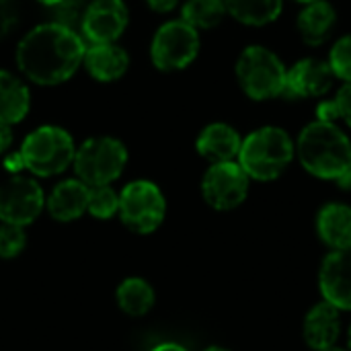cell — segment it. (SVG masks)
<instances>
[{"instance_id": "cell-1", "label": "cell", "mask_w": 351, "mask_h": 351, "mask_svg": "<svg viewBox=\"0 0 351 351\" xmlns=\"http://www.w3.org/2000/svg\"><path fill=\"white\" fill-rule=\"evenodd\" d=\"M86 43L78 31L53 21L29 29L16 43L14 60L21 76L37 86L68 82L82 66Z\"/></svg>"}, {"instance_id": "cell-2", "label": "cell", "mask_w": 351, "mask_h": 351, "mask_svg": "<svg viewBox=\"0 0 351 351\" xmlns=\"http://www.w3.org/2000/svg\"><path fill=\"white\" fill-rule=\"evenodd\" d=\"M296 152L302 167L321 179L339 181L351 165L350 138L335 123H308L298 136Z\"/></svg>"}, {"instance_id": "cell-3", "label": "cell", "mask_w": 351, "mask_h": 351, "mask_svg": "<svg viewBox=\"0 0 351 351\" xmlns=\"http://www.w3.org/2000/svg\"><path fill=\"white\" fill-rule=\"evenodd\" d=\"M294 150L296 146L286 130L265 125L243 140L239 165L249 175V179L271 181L278 179L292 162Z\"/></svg>"}, {"instance_id": "cell-4", "label": "cell", "mask_w": 351, "mask_h": 351, "mask_svg": "<svg viewBox=\"0 0 351 351\" xmlns=\"http://www.w3.org/2000/svg\"><path fill=\"white\" fill-rule=\"evenodd\" d=\"M19 154L25 169L35 177H53L74 162L76 144L68 130L60 125H39L27 134Z\"/></svg>"}, {"instance_id": "cell-5", "label": "cell", "mask_w": 351, "mask_h": 351, "mask_svg": "<svg viewBox=\"0 0 351 351\" xmlns=\"http://www.w3.org/2000/svg\"><path fill=\"white\" fill-rule=\"evenodd\" d=\"M234 74L243 93L253 101H267L284 95L286 66L284 62L263 45H249L241 51Z\"/></svg>"}, {"instance_id": "cell-6", "label": "cell", "mask_w": 351, "mask_h": 351, "mask_svg": "<svg viewBox=\"0 0 351 351\" xmlns=\"http://www.w3.org/2000/svg\"><path fill=\"white\" fill-rule=\"evenodd\" d=\"M72 165L84 185H111L128 165V148L113 136H93L76 148Z\"/></svg>"}, {"instance_id": "cell-7", "label": "cell", "mask_w": 351, "mask_h": 351, "mask_svg": "<svg viewBox=\"0 0 351 351\" xmlns=\"http://www.w3.org/2000/svg\"><path fill=\"white\" fill-rule=\"evenodd\" d=\"M199 31L181 19L162 23L150 41V60L160 72H179L191 66L199 53Z\"/></svg>"}, {"instance_id": "cell-8", "label": "cell", "mask_w": 351, "mask_h": 351, "mask_svg": "<svg viewBox=\"0 0 351 351\" xmlns=\"http://www.w3.org/2000/svg\"><path fill=\"white\" fill-rule=\"evenodd\" d=\"M167 212V202L162 191L146 179H138L128 183L119 193V218L121 222L138 232V234H150L154 232Z\"/></svg>"}, {"instance_id": "cell-9", "label": "cell", "mask_w": 351, "mask_h": 351, "mask_svg": "<svg viewBox=\"0 0 351 351\" xmlns=\"http://www.w3.org/2000/svg\"><path fill=\"white\" fill-rule=\"evenodd\" d=\"M45 206L43 189L31 177L12 175L0 185V220L4 224L27 226Z\"/></svg>"}, {"instance_id": "cell-10", "label": "cell", "mask_w": 351, "mask_h": 351, "mask_svg": "<svg viewBox=\"0 0 351 351\" xmlns=\"http://www.w3.org/2000/svg\"><path fill=\"white\" fill-rule=\"evenodd\" d=\"M128 23L130 8L123 0H88L78 33L86 45L117 43Z\"/></svg>"}, {"instance_id": "cell-11", "label": "cell", "mask_w": 351, "mask_h": 351, "mask_svg": "<svg viewBox=\"0 0 351 351\" xmlns=\"http://www.w3.org/2000/svg\"><path fill=\"white\" fill-rule=\"evenodd\" d=\"M202 193L214 210L239 208L249 193V175L234 160L216 162L204 175Z\"/></svg>"}, {"instance_id": "cell-12", "label": "cell", "mask_w": 351, "mask_h": 351, "mask_svg": "<svg viewBox=\"0 0 351 351\" xmlns=\"http://www.w3.org/2000/svg\"><path fill=\"white\" fill-rule=\"evenodd\" d=\"M333 72L327 60L304 58L298 60L286 74L284 95L286 99H313L323 97L333 86Z\"/></svg>"}, {"instance_id": "cell-13", "label": "cell", "mask_w": 351, "mask_h": 351, "mask_svg": "<svg viewBox=\"0 0 351 351\" xmlns=\"http://www.w3.org/2000/svg\"><path fill=\"white\" fill-rule=\"evenodd\" d=\"M321 292L325 302L339 311H351V251H335L321 267Z\"/></svg>"}, {"instance_id": "cell-14", "label": "cell", "mask_w": 351, "mask_h": 351, "mask_svg": "<svg viewBox=\"0 0 351 351\" xmlns=\"http://www.w3.org/2000/svg\"><path fill=\"white\" fill-rule=\"evenodd\" d=\"M82 68L93 80L101 84L117 82L130 70V53L119 43L86 45Z\"/></svg>"}, {"instance_id": "cell-15", "label": "cell", "mask_w": 351, "mask_h": 351, "mask_svg": "<svg viewBox=\"0 0 351 351\" xmlns=\"http://www.w3.org/2000/svg\"><path fill=\"white\" fill-rule=\"evenodd\" d=\"M241 146H243L241 134L232 125L222 121L206 125L195 140L197 152L212 165L234 160L241 152Z\"/></svg>"}, {"instance_id": "cell-16", "label": "cell", "mask_w": 351, "mask_h": 351, "mask_svg": "<svg viewBox=\"0 0 351 351\" xmlns=\"http://www.w3.org/2000/svg\"><path fill=\"white\" fill-rule=\"evenodd\" d=\"M86 206H88V185H84L80 179H66L58 183L45 202L49 216L58 222H72L80 218L86 212Z\"/></svg>"}, {"instance_id": "cell-17", "label": "cell", "mask_w": 351, "mask_h": 351, "mask_svg": "<svg viewBox=\"0 0 351 351\" xmlns=\"http://www.w3.org/2000/svg\"><path fill=\"white\" fill-rule=\"evenodd\" d=\"M337 25V10L327 0H315L304 4L296 19V29L306 45H323Z\"/></svg>"}, {"instance_id": "cell-18", "label": "cell", "mask_w": 351, "mask_h": 351, "mask_svg": "<svg viewBox=\"0 0 351 351\" xmlns=\"http://www.w3.org/2000/svg\"><path fill=\"white\" fill-rule=\"evenodd\" d=\"M31 109V90L21 74L0 70V123L16 125Z\"/></svg>"}, {"instance_id": "cell-19", "label": "cell", "mask_w": 351, "mask_h": 351, "mask_svg": "<svg viewBox=\"0 0 351 351\" xmlns=\"http://www.w3.org/2000/svg\"><path fill=\"white\" fill-rule=\"evenodd\" d=\"M304 337L311 348L323 351L335 346L339 337V308L329 302L317 304L304 321Z\"/></svg>"}, {"instance_id": "cell-20", "label": "cell", "mask_w": 351, "mask_h": 351, "mask_svg": "<svg viewBox=\"0 0 351 351\" xmlns=\"http://www.w3.org/2000/svg\"><path fill=\"white\" fill-rule=\"evenodd\" d=\"M321 239L335 251H351V208L346 204H327L317 220Z\"/></svg>"}, {"instance_id": "cell-21", "label": "cell", "mask_w": 351, "mask_h": 351, "mask_svg": "<svg viewBox=\"0 0 351 351\" xmlns=\"http://www.w3.org/2000/svg\"><path fill=\"white\" fill-rule=\"evenodd\" d=\"M224 4L232 19L251 27L274 23L284 8V0H224Z\"/></svg>"}, {"instance_id": "cell-22", "label": "cell", "mask_w": 351, "mask_h": 351, "mask_svg": "<svg viewBox=\"0 0 351 351\" xmlns=\"http://www.w3.org/2000/svg\"><path fill=\"white\" fill-rule=\"evenodd\" d=\"M117 304L130 317H144L154 306V290L142 278H128L117 288Z\"/></svg>"}, {"instance_id": "cell-23", "label": "cell", "mask_w": 351, "mask_h": 351, "mask_svg": "<svg viewBox=\"0 0 351 351\" xmlns=\"http://www.w3.org/2000/svg\"><path fill=\"white\" fill-rule=\"evenodd\" d=\"M226 14L224 0H185L179 19L191 25L195 31H208L218 27Z\"/></svg>"}, {"instance_id": "cell-24", "label": "cell", "mask_w": 351, "mask_h": 351, "mask_svg": "<svg viewBox=\"0 0 351 351\" xmlns=\"http://www.w3.org/2000/svg\"><path fill=\"white\" fill-rule=\"evenodd\" d=\"M119 210V193L111 185L88 187V206L86 212L99 220H109Z\"/></svg>"}, {"instance_id": "cell-25", "label": "cell", "mask_w": 351, "mask_h": 351, "mask_svg": "<svg viewBox=\"0 0 351 351\" xmlns=\"http://www.w3.org/2000/svg\"><path fill=\"white\" fill-rule=\"evenodd\" d=\"M329 66L335 78L341 82H351V33L339 37L329 51Z\"/></svg>"}, {"instance_id": "cell-26", "label": "cell", "mask_w": 351, "mask_h": 351, "mask_svg": "<svg viewBox=\"0 0 351 351\" xmlns=\"http://www.w3.org/2000/svg\"><path fill=\"white\" fill-rule=\"evenodd\" d=\"M86 0H62L58 6L49 8V21L64 25L72 31H80V23H82V14L86 10Z\"/></svg>"}, {"instance_id": "cell-27", "label": "cell", "mask_w": 351, "mask_h": 351, "mask_svg": "<svg viewBox=\"0 0 351 351\" xmlns=\"http://www.w3.org/2000/svg\"><path fill=\"white\" fill-rule=\"evenodd\" d=\"M27 245V234L23 226L16 224H4L0 226V257L2 259H12L23 253Z\"/></svg>"}, {"instance_id": "cell-28", "label": "cell", "mask_w": 351, "mask_h": 351, "mask_svg": "<svg viewBox=\"0 0 351 351\" xmlns=\"http://www.w3.org/2000/svg\"><path fill=\"white\" fill-rule=\"evenodd\" d=\"M21 0H0V39L6 37L19 23Z\"/></svg>"}, {"instance_id": "cell-29", "label": "cell", "mask_w": 351, "mask_h": 351, "mask_svg": "<svg viewBox=\"0 0 351 351\" xmlns=\"http://www.w3.org/2000/svg\"><path fill=\"white\" fill-rule=\"evenodd\" d=\"M335 101H337V107H339V119H343L351 128V82H343V86L339 88Z\"/></svg>"}, {"instance_id": "cell-30", "label": "cell", "mask_w": 351, "mask_h": 351, "mask_svg": "<svg viewBox=\"0 0 351 351\" xmlns=\"http://www.w3.org/2000/svg\"><path fill=\"white\" fill-rule=\"evenodd\" d=\"M339 119V107L335 99H327L321 101L317 107V121H325V123H335Z\"/></svg>"}, {"instance_id": "cell-31", "label": "cell", "mask_w": 351, "mask_h": 351, "mask_svg": "<svg viewBox=\"0 0 351 351\" xmlns=\"http://www.w3.org/2000/svg\"><path fill=\"white\" fill-rule=\"evenodd\" d=\"M146 6L158 14H167V12H173L177 6H179V0H144Z\"/></svg>"}, {"instance_id": "cell-32", "label": "cell", "mask_w": 351, "mask_h": 351, "mask_svg": "<svg viewBox=\"0 0 351 351\" xmlns=\"http://www.w3.org/2000/svg\"><path fill=\"white\" fill-rule=\"evenodd\" d=\"M12 140H14V134H12V125H6V123H0V156L6 154L12 146Z\"/></svg>"}, {"instance_id": "cell-33", "label": "cell", "mask_w": 351, "mask_h": 351, "mask_svg": "<svg viewBox=\"0 0 351 351\" xmlns=\"http://www.w3.org/2000/svg\"><path fill=\"white\" fill-rule=\"evenodd\" d=\"M4 169L6 171H10L12 175H16L21 169H25V165H23V158H21V154L19 152H12V154H6V158H4Z\"/></svg>"}, {"instance_id": "cell-34", "label": "cell", "mask_w": 351, "mask_h": 351, "mask_svg": "<svg viewBox=\"0 0 351 351\" xmlns=\"http://www.w3.org/2000/svg\"><path fill=\"white\" fill-rule=\"evenodd\" d=\"M152 351H187L185 348H181V346H177V343H160V346H156Z\"/></svg>"}, {"instance_id": "cell-35", "label": "cell", "mask_w": 351, "mask_h": 351, "mask_svg": "<svg viewBox=\"0 0 351 351\" xmlns=\"http://www.w3.org/2000/svg\"><path fill=\"white\" fill-rule=\"evenodd\" d=\"M339 183H341V185H343L346 189H350V187H351V165H350V169H348V173H346V175H343V177L339 179Z\"/></svg>"}, {"instance_id": "cell-36", "label": "cell", "mask_w": 351, "mask_h": 351, "mask_svg": "<svg viewBox=\"0 0 351 351\" xmlns=\"http://www.w3.org/2000/svg\"><path fill=\"white\" fill-rule=\"evenodd\" d=\"M37 2H39L41 6H45V8L49 10V8H53V6H58V4H60L62 0H37Z\"/></svg>"}, {"instance_id": "cell-37", "label": "cell", "mask_w": 351, "mask_h": 351, "mask_svg": "<svg viewBox=\"0 0 351 351\" xmlns=\"http://www.w3.org/2000/svg\"><path fill=\"white\" fill-rule=\"evenodd\" d=\"M206 351H228V350H222V348H208Z\"/></svg>"}, {"instance_id": "cell-38", "label": "cell", "mask_w": 351, "mask_h": 351, "mask_svg": "<svg viewBox=\"0 0 351 351\" xmlns=\"http://www.w3.org/2000/svg\"><path fill=\"white\" fill-rule=\"evenodd\" d=\"M294 2H302V4H308V2H315V0H294Z\"/></svg>"}, {"instance_id": "cell-39", "label": "cell", "mask_w": 351, "mask_h": 351, "mask_svg": "<svg viewBox=\"0 0 351 351\" xmlns=\"http://www.w3.org/2000/svg\"><path fill=\"white\" fill-rule=\"evenodd\" d=\"M323 351H346V350H337V348H329V350H323Z\"/></svg>"}, {"instance_id": "cell-40", "label": "cell", "mask_w": 351, "mask_h": 351, "mask_svg": "<svg viewBox=\"0 0 351 351\" xmlns=\"http://www.w3.org/2000/svg\"><path fill=\"white\" fill-rule=\"evenodd\" d=\"M350 346H351V327H350Z\"/></svg>"}]
</instances>
